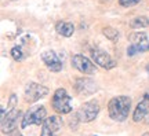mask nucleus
I'll list each match as a JSON object with an SVG mask.
<instances>
[{"label":"nucleus","mask_w":149,"mask_h":136,"mask_svg":"<svg viewBox=\"0 0 149 136\" xmlns=\"http://www.w3.org/2000/svg\"><path fill=\"white\" fill-rule=\"evenodd\" d=\"M130 110H131V99L126 95L115 96L108 103L109 117L113 121H117V122H123V121L127 120Z\"/></svg>","instance_id":"nucleus-1"},{"label":"nucleus","mask_w":149,"mask_h":136,"mask_svg":"<svg viewBox=\"0 0 149 136\" xmlns=\"http://www.w3.org/2000/svg\"><path fill=\"white\" fill-rule=\"evenodd\" d=\"M47 118V110L42 105H35L29 107L25 115L21 118V128L25 129L31 125H43Z\"/></svg>","instance_id":"nucleus-2"},{"label":"nucleus","mask_w":149,"mask_h":136,"mask_svg":"<svg viewBox=\"0 0 149 136\" xmlns=\"http://www.w3.org/2000/svg\"><path fill=\"white\" fill-rule=\"evenodd\" d=\"M70 100H72V98L66 92V89L58 88L54 92L51 103H53V107L57 113H59V114H69L70 111H72Z\"/></svg>","instance_id":"nucleus-3"},{"label":"nucleus","mask_w":149,"mask_h":136,"mask_svg":"<svg viewBox=\"0 0 149 136\" xmlns=\"http://www.w3.org/2000/svg\"><path fill=\"white\" fill-rule=\"evenodd\" d=\"M64 128V121L59 115H50L42 125L40 136H59Z\"/></svg>","instance_id":"nucleus-4"},{"label":"nucleus","mask_w":149,"mask_h":136,"mask_svg":"<svg viewBox=\"0 0 149 136\" xmlns=\"http://www.w3.org/2000/svg\"><path fill=\"white\" fill-rule=\"evenodd\" d=\"M100 113V103L97 100H88L80 106V109L76 111L80 122H91L97 118Z\"/></svg>","instance_id":"nucleus-5"},{"label":"nucleus","mask_w":149,"mask_h":136,"mask_svg":"<svg viewBox=\"0 0 149 136\" xmlns=\"http://www.w3.org/2000/svg\"><path fill=\"white\" fill-rule=\"evenodd\" d=\"M48 95V88L44 87L42 84L37 83H29L25 87V92H24V96H25V100L29 102V103H35L37 100L46 98Z\"/></svg>","instance_id":"nucleus-6"},{"label":"nucleus","mask_w":149,"mask_h":136,"mask_svg":"<svg viewBox=\"0 0 149 136\" xmlns=\"http://www.w3.org/2000/svg\"><path fill=\"white\" fill-rule=\"evenodd\" d=\"M72 66L76 70H79L80 73L83 74H94L97 70V66L93 63L91 59H88L87 57L81 55V54H74L72 57Z\"/></svg>","instance_id":"nucleus-7"},{"label":"nucleus","mask_w":149,"mask_h":136,"mask_svg":"<svg viewBox=\"0 0 149 136\" xmlns=\"http://www.w3.org/2000/svg\"><path fill=\"white\" fill-rule=\"evenodd\" d=\"M74 91L80 96H90L98 91V84L93 79L88 77H80L74 81Z\"/></svg>","instance_id":"nucleus-8"},{"label":"nucleus","mask_w":149,"mask_h":136,"mask_svg":"<svg viewBox=\"0 0 149 136\" xmlns=\"http://www.w3.org/2000/svg\"><path fill=\"white\" fill-rule=\"evenodd\" d=\"M42 61L43 63L46 65V68L48 70H51L54 73L57 72H61L62 68H64V63L61 61V58L58 57V54L53 51V50H48V51H44L42 54Z\"/></svg>","instance_id":"nucleus-9"},{"label":"nucleus","mask_w":149,"mask_h":136,"mask_svg":"<svg viewBox=\"0 0 149 136\" xmlns=\"http://www.w3.org/2000/svg\"><path fill=\"white\" fill-rule=\"evenodd\" d=\"M91 57H93V61L98 65V66H101V68L107 69H113L116 66V62H115V59L107 52V51H104V50H100V48H94L93 51H91Z\"/></svg>","instance_id":"nucleus-10"},{"label":"nucleus","mask_w":149,"mask_h":136,"mask_svg":"<svg viewBox=\"0 0 149 136\" xmlns=\"http://www.w3.org/2000/svg\"><path fill=\"white\" fill-rule=\"evenodd\" d=\"M18 118H21V111L14 107L6 114L4 118H1V132L3 133H10L14 129H17Z\"/></svg>","instance_id":"nucleus-11"},{"label":"nucleus","mask_w":149,"mask_h":136,"mask_svg":"<svg viewBox=\"0 0 149 136\" xmlns=\"http://www.w3.org/2000/svg\"><path fill=\"white\" fill-rule=\"evenodd\" d=\"M149 114V96L145 95V98L139 102L135 110L133 113V121L134 122H141L145 117Z\"/></svg>","instance_id":"nucleus-12"},{"label":"nucleus","mask_w":149,"mask_h":136,"mask_svg":"<svg viewBox=\"0 0 149 136\" xmlns=\"http://www.w3.org/2000/svg\"><path fill=\"white\" fill-rule=\"evenodd\" d=\"M55 30L58 32L61 36L64 37H70L73 35L74 32V26L72 22H65V21H59L57 22V25H55Z\"/></svg>","instance_id":"nucleus-13"},{"label":"nucleus","mask_w":149,"mask_h":136,"mask_svg":"<svg viewBox=\"0 0 149 136\" xmlns=\"http://www.w3.org/2000/svg\"><path fill=\"white\" fill-rule=\"evenodd\" d=\"M149 50V41H144V43H139V44H131L127 50V55L128 57H133L135 54H141Z\"/></svg>","instance_id":"nucleus-14"},{"label":"nucleus","mask_w":149,"mask_h":136,"mask_svg":"<svg viewBox=\"0 0 149 136\" xmlns=\"http://www.w3.org/2000/svg\"><path fill=\"white\" fill-rule=\"evenodd\" d=\"M130 26L133 29H142V28H148L149 26V18L145 15H139L135 17L130 21Z\"/></svg>","instance_id":"nucleus-15"},{"label":"nucleus","mask_w":149,"mask_h":136,"mask_svg":"<svg viewBox=\"0 0 149 136\" xmlns=\"http://www.w3.org/2000/svg\"><path fill=\"white\" fill-rule=\"evenodd\" d=\"M102 35L107 37L108 40H111V41L113 43H116L117 40H119V32L115 29V28H112V26H105L104 29H102Z\"/></svg>","instance_id":"nucleus-16"},{"label":"nucleus","mask_w":149,"mask_h":136,"mask_svg":"<svg viewBox=\"0 0 149 136\" xmlns=\"http://www.w3.org/2000/svg\"><path fill=\"white\" fill-rule=\"evenodd\" d=\"M130 41L131 44H139V43H144V41H148V35L144 33V32H134L130 35Z\"/></svg>","instance_id":"nucleus-17"},{"label":"nucleus","mask_w":149,"mask_h":136,"mask_svg":"<svg viewBox=\"0 0 149 136\" xmlns=\"http://www.w3.org/2000/svg\"><path fill=\"white\" fill-rule=\"evenodd\" d=\"M10 54L14 61H22V59H24V52H22L21 47H13Z\"/></svg>","instance_id":"nucleus-18"},{"label":"nucleus","mask_w":149,"mask_h":136,"mask_svg":"<svg viewBox=\"0 0 149 136\" xmlns=\"http://www.w3.org/2000/svg\"><path fill=\"white\" fill-rule=\"evenodd\" d=\"M141 0H119V4L122 7H133V6L138 4Z\"/></svg>","instance_id":"nucleus-19"},{"label":"nucleus","mask_w":149,"mask_h":136,"mask_svg":"<svg viewBox=\"0 0 149 136\" xmlns=\"http://www.w3.org/2000/svg\"><path fill=\"white\" fill-rule=\"evenodd\" d=\"M79 122H80L79 117H77V114H74L73 117H72V120H70V122H69L70 128H72V129H76V128H77V124H79Z\"/></svg>","instance_id":"nucleus-20"},{"label":"nucleus","mask_w":149,"mask_h":136,"mask_svg":"<svg viewBox=\"0 0 149 136\" xmlns=\"http://www.w3.org/2000/svg\"><path fill=\"white\" fill-rule=\"evenodd\" d=\"M15 102H17V96L13 94L10 96V105H8V106H10V110H13L14 107H15Z\"/></svg>","instance_id":"nucleus-21"},{"label":"nucleus","mask_w":149,"mask_h":136,"mask_svg":"<svg viewBox=\"0 0 149 136\" xmlns=\"http://www.w3.org/2000/svg\"><path fill=\"white\" fill-rule=\"evenodd\" d=\"M7 136H22L21 132H18L17 129H14L13 132H10V133H7Z\"/></svg>","instance_id":"nucleus-22"},{"label":"nucleus","mask_w":149,"mask_h":136,"mask_svg":"<svg viewBox=\"0 0 149 136\" xmlns=\"http://www.w3.org/2000/svg\"><path fill=\"white\" fill-rule=\"evenodd\" d=\"M142 136H149V132H145V133H144Z\"/></svg>","instance_id":"nucleus-23"},{"label":"nucleus","mask_w":149,"mask_h":136,"mask_svg":"<svg viewBox=\"0 0 149 136\" xmlns=\"http://www.w3.org/2000/svg\"><path fill=\"white\" fill-rule=\"evenodd\" d=\"M146 70H148V73H149V65H148V66H146Z\"/></svg>","instance_id":"nucleus-24"},{"label":"nucleus","mask_w":149,"mask_h":136,"mask_svg":"<svg viewBox=\"0 0 149 136\" xmlns=\"http://www.w3.org/2000/svg\"><path fill=\"white\" fill-rule=\"evenodd\" d=\"M148 96H149V95H148Z\"/></svg>","instance_id":"nucleus-25"}]
</instances>
